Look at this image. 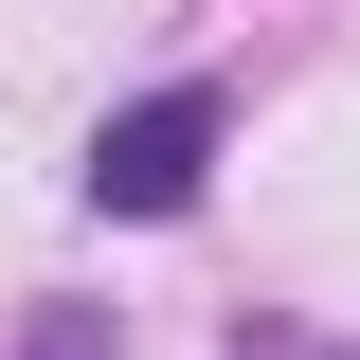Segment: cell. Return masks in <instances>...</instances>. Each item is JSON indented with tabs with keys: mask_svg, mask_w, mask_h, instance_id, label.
<instances>
[{
	"mask_svg": "<svg viewBox=\"0 0 360 360\" xmlns=\"http://www.w3.org/2000/svg\"><path fill=\"white\" fill-rule=\"evenodd\" d=\"M217 180V90H144L90 127V217H180Z\"/></svg>",
	"mask_w": 360,
	"mask_h": 360,
	"instance_id": "1",
	"label": "cell"
}]
</instances>
